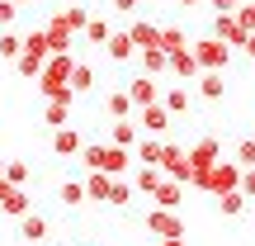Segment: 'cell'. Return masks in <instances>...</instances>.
Listing matches in <instances>:
<instances>
[{
    "label": "cell",
    "instance_id": "cell-35",
    "mask_svg": "<svg viewBox=\"0 0 255 246\" xmlns=\"http://www.w3.org/2000/svg\"><path fill=\"white\" fill-rule=\"evenodd\" d=\"M109 204H114V209H128V204H132V185H128L123 175L109 185Z\"/></svg>",
    "mask_w": 255,
    "mask_h": 246
},
{
    "label": "cell",
    "instance_id": "cell-17",
    "mask_svg": "<svg viewBox=\"0 0 255 246\" xmlns=\"http://www.w3.org/2000/svg\"><path fill=\"white\" fill-rule=\"evenodd\" d=\"M104 52H109V62H119V66L132 62V57H137V47H132V38H128V28H123V33H109Z\"/></svg>",
    "mask_w": 255,
    "mask_h": 246
},
{
    "label": "cell",
    "instance_id": "cell-47",
    "mask_svg": "<svg viewBox=\"0 0 255 246\" xmlns=\"http://www.w3.org/2000/svg\"><path fill=\"white\" fill-rule=\"evenodd\" d=\"M180 5H184V9H199V5H203V0H180Z\"/></svg>",
    "mask_w": 255,
    "mask_h": 246
},
{
    "label": "cell",
    "instance_id": "cell-19",
    "mask_svg": "<svg viewBox=\"0 0 255 246\" xmlns=\"http://www.w3.org/2000/svg\"><path fill=\"white\" fill-rule=\"evenodd\" d=\"M109 185H114V175H104V171H90V175H85V199H95V204H109Z\"/></svg>",
    "mask_w": 255,
    "mask_h": 246
},
{
    "label": "cell",
    "instance_id": "cell-33",
    "mask_svg": "<svg viewBox=\"0 0 255 246\" xmlns=\"http://www.w3.org/2000/svg\"><path fill=\"white\" fill-rule=\"evenodd\" d=\"M62 204L66 209H81L85 204V180H62Z\"/></svg>",
    "mask_w": 255,
    "mask_h": 246
},
{
    "label": "cell",
    "instance_id": "cell-14",
    "mask_svg": "<svg viewBox=\"0 0 255 246\" xmlns=\"http://www.w3.org/2000/svg\"><path fill=\"white\" fill-rule=\"evenodd\" d=\"M161 109L170 114V119H180V114L194 109V95L184 90V85H170V90H161Z\"/></svg>",
    "mask_w": 255,
    "mask_h": 246
},
{
    "label": "cell",
    "instance_id": "cell-46",
    "mask_svg": "<svg viewBox=\"0 0 255 246\" xmlns=\"http://www.w3.org/2000/svg\"><path fill=\"white\" fill-rule=\"evenodd\" d=\"M161 246H184V237H165V242H161Z\"/></svg>",
    "mask_w": 255,
    "mask_h": 246
},
{
    "label": "cell",
    "instance_id": "cell-8",
    "mask_svg": "<svg viewBox=\"0 0 255 246\" xmlns=\"http://www.w3.org/2000/svg\"><path fill=\"white\" fill-rule=\"evenodd\" d=\"M146 232H151V237H184V218H180V213H170V209H151V213H146Z\"/></svg>",
    "mask_w": 255,
    "mask_h": 246
},
{
    "label": "cell",
    "instance_id": "cell-11",
    "mask_svg": "<svg viewBox=\"0 0 255 246\" xmlns=\"http://www.w3.org/2000/svg\"><path fill=\"white\" fill-rule=\"evenodd\" d=\"M194 95L208 104H218L222 95H227V81H222V71H199V81H194Z\"/></svg>",
    "mask_w": 255,
    "mask_h": 246
},
{
    "label": "cell",
    "instance_id": "cell-39",
    "mask_svg": "<svg viewBox=\"0 0 255 246\" xmlns=\"http://www.w3.org/2000/svg\"><path fill=\"white\" fill-rule=\"evenodd\" d=\"M24 52H38V57H52V52H47V38H43V28H28V33H24Z\"/></svg>",
    "mask_w": 255,
    "mask_h": 246
},
{
    "label": "cell",
    "instance_id": "cell-29",
    "mask_svg": "<svg viewBox=\"0 0 255 246\" xmlns=\"http://www.w3.org/2000/svg\"><path fill=\"white\" fill-rule=\"evenodd\" d=\"M19 52H24V33H14V28H0V57H5V62H14Z\"/></svg>",
    "mask_w": 255,
    "mask_h": 246
},
{
    "label": "cell",
    "instance_id": "cell-28",
    "mask_svg": "<svg viewBox=\"0 0 255 246\" xmlns=\"http://www.w3.org/2000/svg\"><path fill=\"white\" fill-rule=\"evenodd\" d=\"M62 24L71 28V33H85V24H90V9H85V0H81V5H66V9H62Z\"/></svg>",
    "mask_w": 255,
    "mask_h": 246
},
{
    "label": "cell",
    "instance_id": "cell-42",
    "mask_svg": "<svg viewBox=\"0 0 255 246\" xmlns=\"http://www.w3.org/2000/svg\"><path fill=\"white\" fill-rule=\"evenodd\" d=\"M208 5H213V14H237L241 0H208Z\"/></svg>",
    "mask_w": 255,
    "mask_h": 246
},
{
    "label": "cell",
    "instance_id": "cell-15",
    "mask_svg": "<svg viewBox=\"0 0 255 246\" xmlns=\"http://www.w3.org/2000/svg\"><path fill=\"white\" fill-rule=\"evenodd\" d=\"M170 71H175V81H180V85H194V81H199V62H194L189 47H184V52H170Z\"/></svg>",
    "mask_w": 255,
    "mask_h": 246
},
{
    "label": "cell",
    "instance_id": "cell-1",
    "mask_svg": "<svg viewBox=\"0 0 255 246\" xmlns=\"http://www.w3.org/2000/svg\"><path fill=\"white\" fill-rule=\"evenodd\" d=\"M71 71H76V57L71 52H52V57H47L43 71H38V90H43V100H76Z\"/></svg>",
    "mask_w": 255,
    "mask_h": 246
},
{
    "label": "cell",
    "instance_id": "cell-24",
    "mask_svg": "<svg viewBox=\"0 0 255 246\" xmlns=\"http://www.w3.org/2000/svg\"><path fill=\"white\" fill-rule=\"evenodd\" d=\"M19 237L24 242H43L47 237V218L43 213H24V218H19Z\"/></svg>",
    "mask_w": 255,
    "mask_h": 246
},
{
    "label": "cell",
    "instance_id": "cell-41",
    "mask_svg": "<svg viewBox=\"0 0 255 246\" xmlns=\"http://www.w3.org/2000/svg\"><path fill=\"white\" fill-rule=\"evenodd\" d=\"M19 24V5L14 0H0V28H14Z\"/></svg>",
    "mask_w": 255,
    "mask_h": 246
},
{
    "label": "cell",
    "instance_id": "cell-43",
    "mask_svg": "<svg viewBox=\"0 0 255 246\" xmlns=\"http://www.w3.org/2000/svg\"><path fill=\"white\" fill-rule=\"evenodd\" d=\"M241 194L255 199V166H251V171H241Z\"/></svg>",
    "mask_w": 255,
    "mask_h": 246
},
{
    "label": "cell",
    "instance_id": "cell-27",
    "mask_svg": "<svg viewBox=\"0 0 255 246\" xmlns=\"http://www.w3.org/2000/svg\"><path fill=\"white\" fill-rule=\"evenodd\" d=\"M218 213H222V218H241V213H246V194H241V190L218 194Z\"/></svg>",
    "mask_w": 255,
    "mask_h": 246
},
{
    "label": "cell",
    "instance_id": "cell-49",
    "mask_svg": "<svg viewBox=\"0 0 255 246\" xmlns=\"http://www.w3.org/2000/svg\"><path fill=\"white\" fill-rule=\"evenodd\" d=\"M0 175H5V156H0Z\"/></svg>",
    "mask_w": 255,
    "mask_h": 246
},
{
    "label": "cell",
    "instance_id": "cell-30",
    "mask_svg": "<svg viewBox=\"0 0 255 246\" xmlns=\"http://www.w3.org/2000/svg\"><path fill=\"white\" fill-rule=\"evenodd\" d=\"M109 33H114L109 19H104V14H90V24H85V38H90L95 47H104V43H109Z\"/></svg>",
    "mask_w": 255,
    "mask_h": 246
},
{
    "label": "cell",
    "instance_id": "cell-12",
    "mask_svg": "<svg viewBox=\"0 0 255 246\" xmlns=\"http://www.w3.org/2000/svg\"><path fill=\"white\" fill-rule=\"evenodd\" d=\"M137 119H142V123H137V128H146V133H151V137H165V133H170V114H165L161 109V104H146V109H137Z\"/></svg>",
    "mask_w": 255,
    "mask_h": 246
},
{
    "label": "cell",
    "instance_id": "cell-45",
    "mask_svg": "<svg viewBox=\"0 0 255 246\" xmlns=\"http://www.w3.org/2000/svg\"><path fill=\"white\" fill-rule=\"evenodd\" d=\"M246 57H251V62H255V33L246 38Z\"/></svg>",
    "mask_w": 255,
    "mask_h": 246
},
{
    "label": "cell",
    "instance_id": "cell-44",
    "mask_svg": "<svg viewBox=\"0 0 255 246\" xmlns=\"http://www.w3.org/2000/svg\"><path fill=\"white\" fill-rule=\"evenodd\" d=\"M109 5H114V9H123V14H132V9H137V0H109Z\"/></svg>",
    "mask_w": 255,
    "mask_h": 246
},
{
    "label": "cell",
    "instance_id": "cell-22",
    "mask_svg": "<svg viewBox=\"0 0 255 246\" xmlns=\"http://www.w3.org/2000/svg\"><path fill=\"white\" fill-rule=\"evenodd\" d=\"M109 142L114 147H137V119H114L109 123Z\"/></svg>",
    "mask_w": 255,
    "mask_h": 246
},
{
    "label": "cell",
    "instance_id": "cell-2",
    "mask_svg": "<svg viewBox=\"0 0 255 246\" xmlns=\"http://www.w3.org/2000/svg\"><path fill=\"white\" fill-rule=\"evenodd\" d=\"M85 171H104V175H128V166H132V156H128V147H114V142H85L81 147V161Z\"/></svg>",
    "mask_w": 255,
    "mask_h": 246
},
{
    "label": "cell",
    "instance_id": "cell-23",
    "mask_svg": "<svg viewBox=\"0 0 255 246\" xmlns=\"http://www.w3.org/2000/svg\"><path fill=\"white\" fill-rule=\"evenodd\" d=\"M43 123L47 128H66L71 123V100H47L43 104Z\"/></svg>",
    "mask_w": 255,
    "mask_h": 246
},
{
    "label": "cell",
    "instance_id": "cell-5",
    "mask_svg": "<svg viewBox=\"0 0 255 246\" xmlns=\"http://www.w3.org/2000/svg\"><path fill=\"white\" fill-rule=\"evenodd\" d=\"M184 152H189V166H194V175H208L213 166L222 161V137H218V133H203L199 142H194V147H184Z\"/></svg>",
    "mask_w": 255,
    "mask_h": 246
},
{
    "label": "cell",
    "instance_id": "cell-4",
    "mask_svg": "<svg viewBox=\"0 0 255 246\" xmlns=\"http://www.w3.org/2000/svg\"><path fill=\"white\" fill-rule=\"evenodd\" d=\"M189 52H194V62H199V71H227V66H232V57H237L227 43H218V38H208V33H203V38H194V43H189Z\"/></svg>",
    "mask_w": 255,
    "mask_h": 246
},
{
    "label": "cell",
    "instance_id": "cell-40",
    "mask_svg": "<svg viewBox=\"0 0 255 246\" xmlns=\"http://www.w3.org/2000/svg\"><path fill=\"white\" fill-rule=\"evenodd\" d=\"M232 19H237V24L246 28V33H255V0H241V9H237Z\"/></svg>",
    "mask_w": 255,
    "mask_h": 246
},
{
    "label": "cell",
    "instance_id": "cell-18",
    "mask_svg": "<svg viewBox=\"0 0 255 246\" xmlns=\"http://www.w3.org/2000/svg\"><path fill=\"white\" fill-rule=\"evenodd\" d=\"M128 38H132L137 52H142V47H161V24H146V19H137V24L128 28Z\"/></svg>",
    "mask_w": 255,
    "mask_h": 246
},
{
    "label": "cell",
    "instance_id": "cell-38",
    "mask_svg": "<svg viewBox=\"0 0 255 246\" xmlns=\"http://www.w3.org/2000/svg\"><path fill=\"white\" fill-rule=\"evenodd\" d=\"M28 175H33V171H28V161H5V180H9V185H19V190H24Z\"/></svg>",
    "mask_w": 255,
    "mask_h": 246
},
{
    "label": "cell",
    "instance_id": "cell-36",
    "mask_svg": "<svg viewBox=\"0 0 255 246\" xmlns=\"http://www.w3.org/2000/svg\"><path fill=\"white\" fill-rule=\"evenodd\" d=\"M232 161H237L241 171H251V166H255V137H241L237 152H232Z\"/></svg>",
    "mask_w": 255,
    "mask_h": 246
},
{
    "label": "cell",
    "instance_id": "cell-34",
    "mask_svg": "<svg viewBox=\"0 0 255 246\" xmlns=\"http://www.w3.org/2000/svg\"><path fill=\"white\" fill-rule=\"evenodd\" d=\"M165 175H161V166H142V171H137V190L142 194H156V185H161Z\"/></svg>",
    "mask_w": 255,
    "mask_h": 246
},
{
    "label": "cell",
    "instance_id": "cell-10",
    "mask_svg": "<svg viewBox=\"0 0 255 246\" xmlns=\"http://www.w3.org/2000/svg\"><path fill=\"white\" fill-rule=\"evenodd\" d=\"M43 38H47V52H71V47H76V33L62 24V14H52L43 24Z\"/></svg>",
    "mask_w": 255,
    "mask_h": 246
},
{
    "label": "cell",
    "instance_id": "cell-25",
    "mask_svg": "<svg viewBox=\"0 0 255 246\" xmlns=\"http://www.w3.org/2000/svg\"><path fill=\"white\" fill-rule=\"evenodd\" d=\"M104 109H109V119H132V100H128V90H109L104 95Z\"/></svg>",
    "mask_w": 255,
    "mask_h": 246
},
{
    "label": "cell",
    "instance_id": "cell-50",
    "mask_svg": "<svg viewBox=\"0 0 255 246\" xmlns=\"http://www.w3.org/2000/svg\"><path fill=\"white\" fill-rule=\"evenodd\" d=\"M66 5H81V0H66Z\"/></svg>",
    "mask_w": 255,
    "mask_h": 246
},
{
    "label": "cell",
    "instance_id": "cell-6",
    "mask_svg": "<svg viewBox=\"0 0 255 246\" xmlns=\"http://www.w3.org/2000/svg\"><path fill=\"white\" fill-rule=\"evenodd\" d=\"M156 166H161V175H165V180H180V185H189V180H194L189 152H184L180 142H165V147H161V161H156Z\"/></svg>",
    "mask_w": 255,
    "mask_h": 246
},
{
    "label": "cell",
    "instance_id": "cell-31",
    "mask_svg": "<svg viewBox=\"0 0 255 246\" xmlns=\"http://www.w3.org/2000/svg\"><path fill=\"white\" fill-rule=\"evenodd\" d=\"M43 62H47V57H38V52H19V57H14V66H19V76H24V81H38Z\"/></svg>",
    "mask_w": 255,
    "mask_h": 246
},
{
    "label": "cell",
    "instance_id": "cell-20",
    "mask_svg": "<svg viewBox=\"0 0 255 246\" xmlns=\"http://www.w3.org/2000/svg\"><path fill=\"white\" fill-rule=\"evenodd\" d=\"M137 57H142V76H151V81H156L161 71H170V57H165L161 47H142Z\"/></svg>",
    "mask_w": 255,
    "mask_h": 246
},
{
    "label": "cell",
    "instance_id": "cell-16",
    "mask_svg": "<svg viewBox=\"0 0 255 246\" xmlns=\"http://www.w3.org/2000/svg\"><path fill=\"white\" fill-rule=\"evenodd\" d=\"M81 133H76V128L71 123H66V128H52V152L57 156H81Z\"/></svg>",
    "mask_w": 255,
    "mask_h": 246
},
{
    "label": "cell",
    "instance_id": "cell-32",
    "mask_svg": "<svg viewBox=\"0 0 255 246\" xmlns=\"http://www.w3.org/2000/svg\"><path fill=\"white\" fill-rule=\"evenodd\" d=\"M0 209H5L9 218H24V213H33V209H28V194H24V190H9L5 199H0Z\"/></svg>",
    "mask_w": 255,
    "mask_h": 246
},
{
    "label": "cell",
    "instance_id": "cell-48",
    "mask_svg": "<svg viewBox=\"0 0 255 246\" xmlns=\"http://www.w3.org/2000/svg\"><path fill=\"white\" fill-rule=\"evenodd\" d=\"M14 5H19V9H24V5H33V0H14Z\"/></svg>",
    "mask_w": 255,
    "mask_h": 246
},
{
    "label": "cell",
    "instance_id": "cell-13",
    "mask_svg": "<svg viewBox=\"0 0 255 246\" xmlns=\"http://www.w3.org/2000/svg\"><path fill=\"white\" fill-rule=\"evenodd\" d=\"M151 204H156V209L180 213V204H184V185H180V180H161V185H156V194H151Z\"/></svg>",
    "mask_w": 255,
    "mask_h": 246
},
{
    "label": "cell",
    "instance_id": "cell-7",
    "mask_svg": "<svg viewBox=\"0 0 255 246\" xmlns=\"http://www.w3.org/2000/svg\"><path fill=\"white\" fill-rule=\"evenodd\" d=\"M208 38H218V43H227L232 47V52H246V28H241L237 24V19H232V14H213V24H208Z\"/></svg>",
    "mask_w": 255,
    "mask_h": 246
},
{
    "label": "cell",
    "instance_id": "cell-26",
    "mask_svg": "<svg viewBox=\"0 0 255 246\" xmlns=\"http://www.w3.org/2000/svg\"><path fill=\"white\" fill-rule=\"evenodd\" d=\"M161 147H165V137H151V133L137 137V161H142V166H156V161H161Z\"/></svg>",
    "mask_w": 255,
    "mask_h": 246
},
{
    "label": "cell",
    "instance_id": "cell-37",
    "mask_svg": "<svg viewBox=\"0 0 255 246\" xmlns=\"http://www.w3.org/2000/svg\"><path fill=\"white\" fill-rule=\"evenodd\" d=\"M71 90L81 95V90H95V71L85 62H76V71H71Z\"/></svg>",
    "mask_w": 255,
    "mask_h": 246
},
{
    "label": "cell",
    "instance_id": "cell-3",
    "mask_svg": "<svg viewBox=\"0 0 255 246\" xmlns=\"http://www.w3.org/2000/svg\"><path fill=\"white\" fill-rule=\"evenodd\" d=\"M189 185H199V190L213 194V199H218V194H232V190H241V166L237 161H218L208 175H194Z\"/></svg>",
    "mask_w": 255,
    "mask_h": 246
},
{
    "label": "cell",
    "instance_id": "cell-21",
    "mask_svg": "<svg viewBox=\"0 0 255 246\" xmlns=\"http://www.w3.org/2000/svg\"><path fill=\"white\" fill-rule=\"evenodd\" d=\"M189 43H194V38L184 33L180 24H165V28H161V52H165V57H170V52H184Z\"/></svg>",
    "mask_w": 255,
    "mask_h": 246
},
{
    "label": "cell",
    "instance_id": "cell-9",
    "mask_svg": "<svg viewBox=\"0 0 255 246\" xmlns=\"http://www.w3.org/2000/svg\"><path fill=\"white\" fill-rule=\"evenodd\" d=\"M128 100H132V109H146V104H161V85L151 81V76H132V81L123 85Z\"/></svg>",
    "mask_w": 255,
    "mask_h": 246
}]
</instances>
